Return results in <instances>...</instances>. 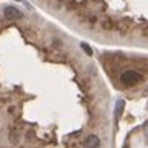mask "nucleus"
Wrapping results in <instances>:
<instances>
[{
	"instance_id": "39448f33",
	"label": "nucleus",
	"mask_w": 148,
	"mask_h": 148,
	"mask_svg": "<svg viewBox=\"0 0 148 148\" xmlns=\"http://www.w3.org/2000/svg\"><path fill=\"white\" fill-rule=\"evenodd\" d=\"M81 48H82V49L86 51V54H89V56H92V48H90L89 45H87V43H81Z\"/></svg>"
},
{
	"instance_id": "20e7f679",
	"label": "nucleus",
	"mask_w": 148,
	"mask_h": 148,
	"mask_svg": "<svg viewBox=\"0 0 148 148\" xmlns=\"http://www.w3.org/2000/svg\"><path fill=\"white\" fill-rule=\"evenodd\" d=\"M123 109H125V101H117L115 104V109H114V115H115V120H119L122 117V112H123Z\"/></svg>"
},
{
	"instance_id": "7ed1b4c3",
	"label": "nucleus",
	"mask_w": 148,
	"mask_h": 148,
	"mask_svg": "<svg viewBox=\"0 0 148 148\" xmlns=\"http://www.w3.org/2000/svg\"><path fill=\"white\" fill-rule=\"evenodd\" d=\"M84 147L86 148H99L101 147V140H99L97 135H89V137L86 138Z\"/></svg>"
},
{
	"instance_id": "f257e3e1",
	"label": "nucleus",
	"mask_w": 148,
	"mask_h": 148,
	"mask_svg": "<svg viewBox=\"0 0 148 148\" xmlns=\"http://www.w3.org/2000/svg\"><path fill=\"white\" fill-rule=\"evenodd\" d=\"M140 81H142V74L137 73V71H132V69H128V71H125V73H122V76H120V82L123 86H128V87L138 84Z\"/></svg>"
},
{
	"instance_id": "f03ea898",
	"label": "nucleus",
	"mask_w": 148,
	"mask_h": 148,
	"mask_svg": "<svg viewBox=\"0 0 148 148\" xmlns=\"http://www.w3.org/2000/svg\"><path fill=\"white\" fill-rule=\"evenodd\" d=\"M3 16H5L7 20H20L21 16H23V13H21L18 8H15V7H5V12H3Z\"/></svg>"
}]
</instances>
